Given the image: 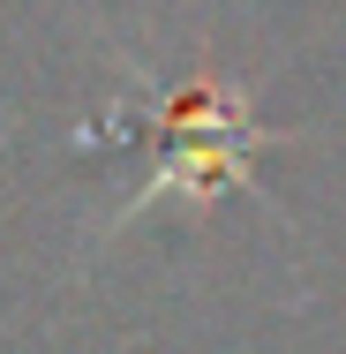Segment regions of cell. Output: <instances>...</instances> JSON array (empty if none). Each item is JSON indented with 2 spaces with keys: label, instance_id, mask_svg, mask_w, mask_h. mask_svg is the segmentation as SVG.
<instances>
[{
  "label": "cell",
  "instance_id": "6da1fadb",
  "mask_svg": "<svg viewBox=\"0 0 346 354\" xmlns=\"http://www.w3.org/2000/svg\"><path fill=\"white\" fill-rule=\"evenodd\" d=\"M151 129H158V166L121 196L113 226L151 212L158 196H211V189L249 181V158L271 143V129H256V121L241 113V98L218 91V83H181V91H166V106L151 113Z\"/></svg>",
  "mask_w": 346,
  "mask_h": 354
}]
</instances>
